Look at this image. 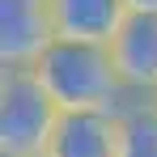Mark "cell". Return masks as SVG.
Returning a JSON list of instances; mask_svg holds the SVG:
<instances>
[{
    "instance_id": "1",
    "label": "cell",
    "mask_w": 157,
    "mask_h": 157,
    "mask_svg": "<svg viewBox=\"0 0 157 157\" xmlns=\"http://www.w3.org/2000/svg\"><path fill=\"white\" fill-rule=\"evenodd\" d=\"M30 72L59 110H119L128 98L110 47L55 38Z\"/></svg>"
},
{
    "instance_id": "2",
    "label": "cell",
    "mask_w": 157,
    "mask_h": 157,
    "mask_svg": "<svg viewBox=\"0 0 157 157\" xmlns=\"http://www.w3.org/2000/svg\"><path fill=\"white\" fill-rule=\"evenodd\" d=\"M59 106L30 68H0V157H43Z\"/></svg>"
},
{
    "instance_id": "3",
    "label": "cell",
    "mask_w": 157,
    "mask_h": 157,
    "mask_svg": "<svg viewBox=\"0 0 157 157\" xmlns=\"http://www.w3.org/2000/svg\"><path fill=\"white\" fill-rule=\"evenodd\" d=\"M51 43V0H0V68H34Z\"/></svg>"
},
{
    "instance_id": "4",
    "label": "cell",
    "mask_w": 157,
    "mask_h": 157,
    "mask_svg": "<svg viewBox=\"0 0 157 157\" xmlns=\"http://www.w3.org/2000/svg\"><path fill=\"white\" fill-rule=\"evenodd\" d=\"M110 55L128 98H157V13H132Z\"/></svg>"
},
{
    "instance_id": "5",
    "label": "cell",
    "mask_w": 157,
    "mask_h": 157,
    "mask_svg": "<svg viewBox=\"0 0 157 157\" xmlns=\"http://www.w3.org/2000/svg\"><path fill=\"white\" fill-rule=\"evenodd\" d=\"M43 157H119L115 110H59Z\"/></svg>"
},
{
    "instance_id": "6",
    "label": "cell",
    "mask_w": 157,
    "mask_h": 157,
    "mask_svg": "<svg viewBox=\"0 0 157 157\" xmlns=\"http://www.w3.org/2000/svg\"><path fill=\"white\" fill-rule=\"evenodd\" d=\"M128 17V0H51L55 38H68V43L110 47Z\"/></svg>"
},
{
    "instance_id": "7",
    "label": "cell",
    "mask_w": 157,
    "mask_h": 157,
    "mask_svg": "<svg viewBox=\"0 0 157 157\" xmlns=\"http://www.w3.org/2000/svg\"><path fill=\"white\" fill-rule=\"evenodd\" d=\"M119 123V157H157V102L153 98H123L115 110Z\"/></svg>"
},
{
    "instance_id": "8",
    "label": "cell",
    "mask_w": 157,
    "mask_h": 157,
    "mask_svg": "<svg viewBox=\"0 0 157 157\" xmlns=\"http://www.w3.org/2000/svg\"><path fill=\"white\" fill-rule=\"evenodd\" d=\"M128 13H157V0H128Z\"/></svg>"
},
{
    "instance_id": "9",
    "label": "cell",
    "mask_w": 157,
    "mask_h": 157,
    "mask_svg": "<svg viewBox=\"0 0 157 157\" xmlns=\"http://www.w3.org/2000/svg\"><path fill=\"white\" fill-rule=\"evenodd\" d=\"M153 102H157V98H153Z\"/></svg>"
}]
</instances>
